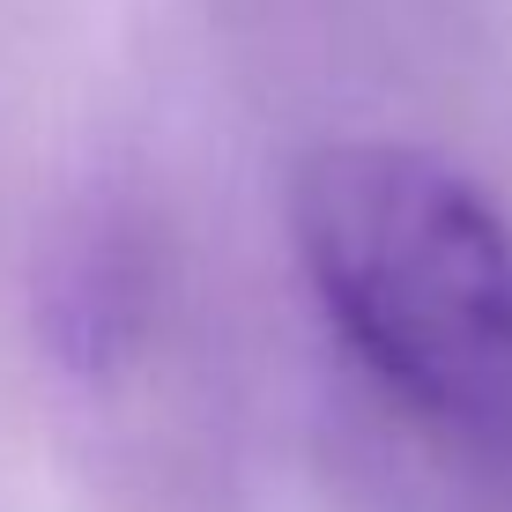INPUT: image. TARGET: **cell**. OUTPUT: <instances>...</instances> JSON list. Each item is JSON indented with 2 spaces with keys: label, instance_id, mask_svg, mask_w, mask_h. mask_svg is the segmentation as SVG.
I'll return each instance as SVG.
<instances>
[{
  "label": "cell",
  "instance_id": "1",
  "mask_svg": "<svg viewBox=\"0 0 512 512\" xmlns=\"http://www.w3.org/2000/svg\"><path fill=\"white\" fill-rule=\"evenodd\" d=\"M305 290L409 423L512 461V223L468 171L409 141H327L290 171Z\"/></svg>",
  "mask_w": 512,
  "mask_h": 512
}]
</instances>
